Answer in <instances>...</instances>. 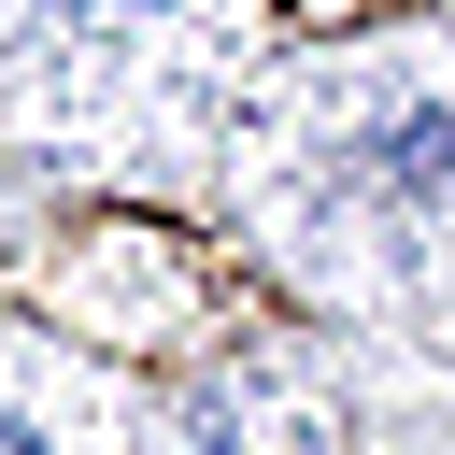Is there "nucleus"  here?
Masks as SVG:
<instances>
[{
	"instance_id": "1",
	"label": "nucleus",
	"mask_w": 455,
	"mask_h": 455,
	"mask_svg": "<svg viewBox=\"0 0 455 455\" xmlns=\"http://www.w3.org/2000/svg\"><path fill=\"white\" fill-rule=\"evenodd\" d=\"M0 455H43V441H28V427H0Z\"/></svg>"
}]
</instances>
